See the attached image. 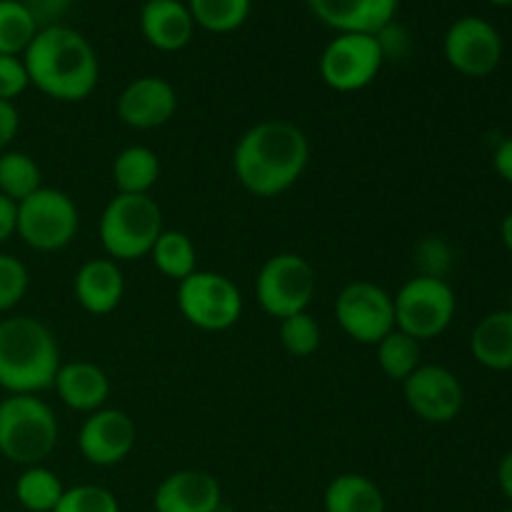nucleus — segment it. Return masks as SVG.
Wrapping results in <instances>:
<instances>
[{
  "mask_svg": "<svg viewBox=\"0 0 512 512\" xmlns=\"http://www.w3.org/2000/svg\"><path fill=\"white\" fill-rule=\"evenodd\" d=\"M310 143L290 120H263L245 130L233 148V173L255 198H278L303 178Z\"/></svg>",
  "mask_w": 512,
  "mask_h": 512,
  "instance_id": "f257e3e1",
  "label": "nucleus"
},
{
  "mask_svg": "<svg viewBox=\"0 0 512 512\" xmlns=\"http://www.w3.org/2000/svg\"><path fill=\"white\" fill-rule=\"evenodd\" d=\"M30 85L60 103H80L100 80L95 48L68 25L40 28L23 53Z\"/></svg>",
  "mask_w": 512,
  "mask_h": 512,
  "instance_id": "f03ea898",
  "label": "nucleus"
},
{
  "mask_svg": "<svg viewBox=\"0 0 512 512\" xmlns=\"http://www.w3.org/2000/svg\"><path fill=\"white\" fill-rule=\"evenodd\" d=\"M60 360L55 335L30 315L0 320V388L10 395H38L53 388Z\"/></svg>",
  "mask_w": 512,
  "mask_h": 512,
  "instance_id": "7ed1b4c3",
  "label": "nucleus"
},
{
  "mask_svg": "<svg viewBox=\"0 0 512 512\" xmlns=\"http://www.w3.org/2000/svg\"><path fill=\"white\" fill-rule=\"evenodd\" d=\"M60 428L53 408L38 395L0 400V455L15 465H43L58 448Z\"/></svg>",
  "mask_w": 512,
  "mask_h": 512,
  "instance_id": "20e7f679",
  "label": "nucleus"
},
{
  "mask_svg": "<svg viewBox=\"0 0 512 512\" xmlns=\"http://www.w3.org/2000/svg\"><path fill=\"white\" fill-rule=\"evenodd\" d=\"M163 210L150 195L115 193L100 215V245L110 260H140L150 255L163 233Z\"/></svg>",
  "mask_w": 512,
  "mask_h": 512,
  "instance_id": "39448f33",
  "label": "nucleus"
},
{
  "mask_svg": "<svg viewBox=\"0 0 512 512\" xmlns=\"http://www.w3.org/2000/svg\"><path fill=\"white\" fill-rule=\"evenodd\" d=\"M80 228V213L75 200L58 188H40L18 203V228L15 235L28 248L40 253H55L68 248Z\"/></svg>",
  "mask_w": 512,
  "mask_h": 512,
  "instance_id": "423d86ee",
  "label": "nucleus"
},
{
  "mask_svg": "<svg viewBox=\"0 0 512 512\" xmlns=\"http://www.w3.org/2000/svg\"><path fill=\"white\" fill-rule=\"evenodd\" d=\"M393 305L395 328L423 343L438 338L450 328L458 310V298L445 278L415 275L398 290Z\"/></svg>",
  "mask_w": 512,
  "mask_h": 512,
  "instance_id": "0eeeda50",
  "label": "nucleus"
},
{
  "mask_svg": "<svg viewBox=\"0 0 512 512\" xmlns=\"http://www.w3.org/2000/svg\"><path fill=\"white\" fill-rule=\"evenodd\" d=\"M178 310L193 328L220 333L233 328L243 315L240 288L223 273L195 270L178 283Z\"/></svg>",
  "mask_w": 512,
  "mask_h": 512,
  "instance_id": "6e6552de",
  "label": "nucleus"
},
{
  "mask_svg": "<svg viewBox=\"0 0 512 512\" xmlns=\"http://www.w3.org/2000/svg\"><path fill=\"white\" fill-rule=\"evenodd\" d=\"M318 290L315 268L298 253L268 258L255 278V298L270 318H290L308 310Z\"/></svg>",
  "mask_w": 512,
  "mask_h": 512,
  "instance_id": "1a4fd4ad",
  "label": "nucleus"
},
{
  "mask_svg": "<svg viewBox=\"0 0 512 512\" xmlns=\"http://www.w3.org/2000/svg\"><path fill=\"white\" fill-rule=\"evenodd\" d=\"M385 63L380 35L338 33L320 55V78L338 93H358L378 78Z\"/></svg>",
  "mask_w": 512,
  "mask_h": 512,
  "instance_id": "9d476101",
  "label": "nucleus"
},
{
  "mask_svg": "<svg viewBox=\"0 0 512 512\" xmlns=\"http://www.w3.org/2000/svg\"><path fill=\"white\" fill-rule=\"evenodd\" d=\"M335 318L355 343L378 345L390 330H395L393 295L370 280H355L335 298Z\"/></svg>",
  "mask_w": 512,
  "mask_h": 512,
  "instance_id": "9b49d317",
  "label": "nucleus"
},
{
  "mask_svg": "<svg viewBox=\"0 0 512 512\" xmlns=\"http://www.w3.org/2000/svg\"><path fill=\"white\" fill-rule=\"evenodd\" d=\"M443 53L450 68L465 78H485L495 73L503 60V38L498 28L485 18L465 15L455 20L445 33Z\"/></svg>",
  "mask_w": 512,
  "mask_h": 512,
  "instance_id": "f8f14e48",
  "label": "nucleus"
},
{
  "mask_svg": "<svg viewBox=\"0 0 512 512\" xmlns=\"http://www.w3.org/2000/svg\"><path fill=\"white\" fill-rule=\"evenodd\" d=\"M408 408L430 425L453 423L465 403V390L458 375L443 365H420L403 380Z\"/></svg>",
  "mask_w": 512,
  "mask_h": 512,
  "instance_id": "ddd939ff",
  "label": "nucleus"
},
{
  "mask_svg": "<svg viewBox=\"0 0 512 512\" xmlns=\"http://www.w3.org/2000/svg\"><path fill=\"white\" fill-rule=\"evenodd\" d=\"M135 440L138 428L128 413L118 408H100L80 425L78 448L90 465L113 468L133 453Z\"/></svg>",
  "mask_w": 512,
  "mask_h": 512,
  "instance_id": "4468645a",
  "label": "nucleus"
},
{
  "mask_svg": "<svg viewBox=\"0 0 512 512\" xmlns=\"http://www.w3.org/2000/svg\"><path fill=\"white\" fill-rule=\"evenodd\" d=\"M115 110L128 128L153 130L173 118L178 110V93L165 78L143 75L125 85Z\"/></svg>",
  "mask_w": 512,
  "mask_h": 512,
  "instance_id": "2eb2a0df",
  "label": "nucleus"
},
{
  "mask_svg": "<svg viewBox=\"0 0 512 512\" xmlns=\"http://www.w3.org/2000/svg\"><path fill=\"white\" fill-rule=\"evenodd\" d=\"M310 13L335 33L380 35L393 25L400 0H305Z\"/></svg>",
  "mask_w": 512,
  "mask_h": 512,
  "instance_id": "dca6fc26",
  "label": "nucleus"
},
{
  "mask_svg": "<svg viewBox=\"0 0 512 512\" xmlns=\"http://www.w3.org/2000/svg\"><path fill=\"white\" fill-rule=\"evenodd\" d=\"M223 488L205 470H178L155 488V512H218Z\"/></svg>",
  "mask_w": 512,
  "mask_h": 512,
  "instance_id": "f3484780",
  "label": "nucleus"
},
{
  "mask_svg": "<svg viewBox=\"0 0 512 512\" xmlns=\"http://www.w3.org/2000/svg\"><path fill=\"white\" fill-rule=\"evenodd\" d=\"M143 38L163 53H178L193 40L195 20L183 0H145L140 8Z\"/></svg>",
  "mask_w": 512,
  "mask_h": 512,
  "instance_id": "a211bd4d",
  "label": "nucleus"
},
{
  "mask_svg": "<svg viewBox=\"0 0 512 512\" xmlns=\"http://www.w3.org/2000/svg\"><path fill=\"white\" fill-rule=\"evenodd\" d=\"M73 293L80 308L90 315H108L125 295L123 270L110 258H93L78 268L73 278Z\"/></svg>",
  "mask_w": 512,
  "mask_h": 512,
  "instance_id": "6ab92c4d",
  "label": "nucleus"
},
{
  "mask_svg": "<svg viewBox=\"0 0 512 512\" xmlns=\"http://www.w3.org/2000/svg\"><path fill=\"white\" fill-rule=\"evenodd\" d=\"M53 388L65 408L90 415L108 403L110 380L100 365L88 363V360H73V363L60 365Z\"/></svg>",
  "mask_w": 512,
  "mask_h": 512,
  "instance_id": "aec40b11",
  "label": "nucleus"
},
{
  "mask_svg": "<svg viewBox=\"0 0 512 512\" xmlns=\"http://www.w3.org/2000/svg\"><path fill=\"white\" fill-rule=\"evenodd\" d=\"M470 353L483 368L498 373L512 370V310H495L475 325Z\"/></svg>",
  "mask_w": 512,
  "mask_h": 512,
  "instance_id": "412c9836",
  "label": "nucleus"
},
{
  "mask_svg": "<svg viewBox=\"0 0 512 512\" xmlns=\"http://www.w3.org/2000/svg\"><path fill=\"white\" fill-rule=\"evenodd\" d=\"M160 178V158L148 145H128L113 160L115 190L123 195H150Z\"/></svg>",
  "mask_w": 512,
  "mask_h": 512,
  "instance_id": "4be33fe9",
  "label": "nucleus"
},
{
  "mask_svg": "<svg viewBox=\"0 0 512 512\" xmlns=\"http://www.w3.org/2000/svg\"><path fill=\"white\" fill-rule=\"evenodd\" d=\"M323 508L325 512H385V495L365 475L343 473L325 488Z\"/></svg>",
  "mask_w": 512,
  "mask_h": 512,
  "instance_id": "5701e85b",
  "label": "nucleus"
},
{
  "mask_svg": "<svg viewBox=\"0 0 512 512\" xmlns=\"http://www.w3.org/2000/svg\"><path fill=\"white\" fill-rule=\"evenodd\" d=\"M65 488L58 475L45 465H30L15 480V500L28 512H53Z\"/></svg>",
  "mask_w": 512,
  "mask_h": 512,
  "instance_id": "b1692460",
  "label": "nucleus"
},
{
  "mask_svg": "<svg viewBox=\"0 0 512 512\" xmlns=\"http://www.w3.org/2000/svg\"><path fill=\"white\" fill-rule=\"evenodd\" d=\"M150 258H153L155 268L175 283L198 270V250H195L193 240L180 230H163L150 250Z\"/></svg>",
  "mask_w": 512,
  "mask_h": 512,
  "instance_id": "393cba45",
  "label": "nucleus"
},
{
  "mask_svg": "<svg viewBox=\"0 0 512 512\" xmlns=\"http://www.w3.org/2000/svg\"><path fill=\"white\" fill-rule=\"evenodd\" d=\"M43 188V175L38 163L23 150H3L0 153V195L20 203L35 190Z\"/></svg>",
  "mask_w": 512,
  "mask_h": 512,
  "instance_id": "a878e982",
  "label": "nucleus"
},
{
  "mask_svg": "<svg viewBox=\"0 0 512 512\" xmlns=\"http://www.w3.org/2000/svg\"><path fill=\"white\" fill-rule=\"evenodd\" d=\"M253 0H188L195 25L208 33H233L248 20Z\"/></svg>",
  "mask_w": 512,
  "mask_h": 512,
  "instance_id": "bb28decb",
  "label": "nucleus"
},
{
  "mask_svg": "<svg viewBox=\"0 0 512 512\" xmlns=\"http://www.w3.org/2000/svg\"><path fill=\"white\" fill-rule=\"evenodd\" d=\"M378 365L390 380L395 383H403L410 373L420 368V343L415 338H410L403 330H390L378 345Z\"/></svg>",
  "mask_w": 512,
  "mask_h": 512,
  "instance_id": "cd10ccee",
  "label": "nucleus"
},
{
  "mask_svg": "<svg viewBox=\"0 0 512 512\" xmlns=\"http://www.w3.org/2000/svg\"><path fill=\"white\" fill-rule=\"evenodd\" d=\"M35 33L38 25L20 0H0V55H23Z\"/></svg>",
  "mask_w": 512,
  "mask_h": 512,
  "instance_id": "c85d7f7f",
  "label": "nucleus"
},
{
  "mask_svg": "<svg viewBox=\"0 0 512 512\" xmlns=\"http://www.w3.org/2000/svg\"><path fill=\"white\" fill-rule=\"evenodd\" d=\"M320 340H323L320 325L308 310L280 320V343H283L285 353H290L293 358H310L313 353H318Z\"/></svg>",
  "mask_w": 512,
  "mask_h": 512,
  "instance_id": "c756f323",
  "label": "nucleus"
},
{
  "mask_svg": "<svg viewBox=\"0 0 512 512\" xmlns=\"http://www.w3.org/2000/svg\"><path fill=\"white\" fill-rule=\"evenodd\" d=\"M53 512H120V503L103 485H75L65 488Z\"/></svg>",
  "mask_w": 512,
  "mask_h": 512,
  "instance_id": "7c9ffc66",
  "label": "nucleus"
},
{
  "mask_svg": "<svg viewBox=\"0 0 512 512\" xmlns=\"http://www.w3.org/2000/svg\"><path fill=\"white\" fill-rule=\"evenodd\" d=\"M30 285L28 268L15 255L0 253V313L13 310L25 298Z\"/></svg>",
  "mask_w": 512,
  "mask_h": 512,
  "instance_id": "2f4dec72",
  "label": "nucleus"
},
{
  "mask_svg": "<svg viewBox=\"0 0 512 512\" xmlns=\"http://www.w3.org/2000/svg\"><path fill=\"white\" fill-rule=\"evenodd\" d=\"M28 85L30 78L23 55H0V100L15 103V98L28 90Z\"/></svg>",
  "mask_w": 512,
  "mask_h": 512,
  "instance_id": "473e14b6",
  "label": "nucleus"
},
{
  "mask_svg": "<svg viewBox=\"0 0 512 512\" xmlns=\"http://www.w3.org/2000/svg\"><path fill=\"white\" fill-rule=\"evenodd\" d=\"M30 15H33L35 25L40 28H50V25H60V18L68 13L73 0H20Z\"/></svg>",
  "mask_w": 512,
  "mask_h": 512,
  "instance_id": "72a5a7b5",
  "label": "nucleus"
},
{
  "mask_svg": "<svg viewBox=\"0 0 512 512\" xmlns=\"http://www.w3.org/2000/svg\"><path fill=\"white\" fill-rule=\"evenodd\" d=\"M18 130H20L18 108H15V103H5V100H0V153L13 143Z\"/></svg>",
  "mask_w": 512,
  "mask_h": 512,
  "instance_id": "f704fd0d",
  "label": "nucleus"
},
{
  "mask_svg": "<svg viewBox=\"0 0 512 512\" xmlns=\"http://www.w3.org/2000/svg\"><path fill=\"white\" fill-rule=\"evenodd\" d=\"M18 228V203L0 195V245L8 243Z\"/></svg>",
  "mask_w": 512,
  "mask_h": 512,
  "instance_id": "c9c22d12",
  "label": "nucleus"
},
{
  "mask_svg": "<svg viewBox=\"0 0 512 512\" xmlns=\"http://www.w3.org/2000/svg\"><path fill=\"white\" fill-rule=\"evenodd\" d=\"M493 168L505 183L512 185V135L510 138L500 140V145L493 153Z\"/></svg>",
  "mask_w": 512,
  "mask_h": 512,
  "instance_id": "e433bc0d",
  "label": "nucleus"
},
{
  "mask_svg": "<svg viewBox=\"0 0 512 512\" xmlns=\"http://www.w3.org/2000/svg\"><path fill=\"white\" fill-rule=\"evenodd\" d=\"M498 485H500V493L512 503V450L500 460L498 465Z\"/></svg>",
  "mask_w": 512,
  "mask_h": 512,
  "instance_id": "4c0bfd02",
  "label": "nucleus"
},
{
  "mask_svg": "<svg viewBox=\"0 0 512 512\" xmlns=\"http://www.w3.org/2000/svg\"><path fill=\"white\" fill-rule=\"evenodd\" d=\"M500 238H503V245L512 253V210L505 215L503 225H500Z\"/></svg>",
  "mask_w": 512,
  "mask_h": 512,
  "instance_id": "58836bf2",
  "label": "nucleus"
},
{
  "mask_svg": "<svg viewBox=\"0 0 512 512\" xmlns=\"http://www.w3.org/2000/svg\"><path fill=\"white\" fill-rule=\"evenodd\" d=\"M490 3H495V5H512V0H490Z\"/></svg>",
  "mask_w": 512,
  "mask_h": 512,
  "instance_id": "ea45409f",
  "label": "nucleus"
},
{
  "mask_svg": "<svg viewBox=\"0 0 512 512\" xmlns=\"http://www.w3.org/2000/svg\"><path fill=\"white\" fill-rule=\"evenodd\" d=\"M508 310H512V293H510V305H508Z\"/></svg>",
  "mask_w": 512,
  "mask_h": 512,
  "instance_id": "a19ab883",
  "label": "nucleus"
},
{
  "mask_svg": "<svg viewBox=\"0 0 512 512\" xmlns=\"http://www.w3.org/2000/svg\"><path fill=\"white\" fill-rule=\"evenodd\" d=\"M503 512H512V508H508V510H503Z\"/></svg>",
  "mask_w": 512,
  "mask_h": 512,
  "instance_id": "79ce46f5",
  "label": "nucleus"
}]
</instances>
